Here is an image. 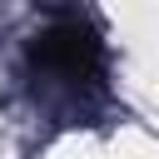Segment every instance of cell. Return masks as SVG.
Listing matches in <instances>:
<instances>
[{"label": "cell", "mask_w": 159, "mask_h": 159, "mask_svg": "<svg viewBox=\"0 0 159 159\" xmlns=\"http://www.w3.org/2000/svg\"><path fill=\"white\" fill-rule=\"evenodd\" d=\"M30 70H35V84L45 94L65 99L70 109L104 99V50H99V35L80 15H55V25L45 35H35Z\"/></svg>", "instance_id": "cell-1"}]
</instances>
